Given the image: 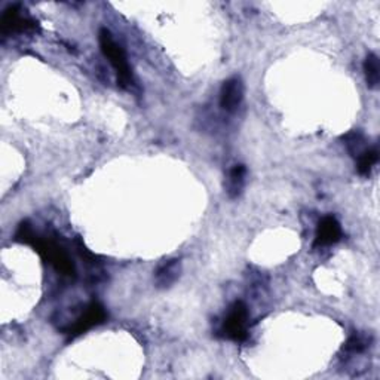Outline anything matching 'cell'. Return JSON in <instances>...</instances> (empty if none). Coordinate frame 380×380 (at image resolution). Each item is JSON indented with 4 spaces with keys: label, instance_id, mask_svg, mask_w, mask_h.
I'll use <instances>...</instances> for the list:
<instances>
[{
    "label": "cell",
    "instance_id": "cell-2",
    "mask_svg": "<svg viewBox=\"0 0 380 380\" xmlns=\"http://www.w3.org/2000/svg\"><path fill=\"white\" fill-rule=\"evenodd\" d=\"M98 42H100V46H101L104 57L108 61H111V64L115 68L118 85L120 88H123V89L131 88L133 83H134L133 71H131V67L128 64V60H126V53L122 49V46L116 43L112 33L108 31L107 29H101L100 30Z\"/></svg>",
    "mask_w": 380,
    "mask_h": 380
},
{
    "label": "cell",
    "instance_id": "cell-6",
    "mask_svg": "<svg viewBox=\"0 0 380 380\" xmlns=\"http://www.w3.org/2000/svg\"><path fill=\"white\" fill-rule=\"evenodd\" d=\"M244 98V83L242 79L238 76H233L227 79L220 91V106L223 111L232 113L241 106Z\"/></svg>",
    "mask_w": 380,
    "mask_h": 380
},
{
    "label": "cell",
    "instance_id": "cell-10",
    "mask_svg": "<svg viewBox=\"0 0 380 380\" xmlns=\"http://www.w3.org/2000/svg\"><path fill=\"white\" fill-rule=\"evenodd\" d=\"M364 73H366L367 86L370 89H377L380 83V64L376 53H369L367 56L364 61Z\"/></svg>",
    "mask_w": 380,
    "mask_h": 380
},
{
    "label": "cell",
    "instance_id": "cell-7",
    "mask_svg": "<svg viewBox=\"0 0 380 380\" xmlns=\"http://www.w3.org/2000/svg\"><path fill=\"white\" fill-rule=\"evenodd\" d=\"M342 238V227L340 223L334 219L333 215H327L319 222L317 229L315 247H327L339 242Z\"/></svg>",
    "mask_w": 380,
    "mask_h": 380
},
{
    "label": "cell",
    "instance_id": "cell-9",
    "mask_svg": "<svg viewBox=\"0 0 380 380\" xmlns=\"http://www.w3.org/2000/svg\"><path fill=\"white\" fill-rule=\"evenodd\" d=\"M245 175H247V168L244 165H235L227 175L226 182V192L230 197H238L244 189L245 185Z\"/></svg>",
    "mask_w": 380,
    "mask_h": 380
},
{
    "label": "cell",
    "instance_id": "cell-4",
    "mask_svg": "<svg viewBox=\"0 0 380 380\" xmlns=\"http://www.w3.org/2000/svg\"><path fill=\"white\" fill-rule=\"evenodd\" d=\"M107 319V314L106 309L103 307V304H100L98 302H93L86 307V311L73 322L68 327L67 334L73 339L78 337L81 334H83L85 332L91 330L97 325L103 324Z\"/></svg>",
    "mask_w": 380,
    "mask_h": 380
},
{
    "label": "cell",
    "instance_id": "cell-5",
    "mask_svg": "<svg viewBox=\"0 0 380 380\" xmlns=\"http://www.w3.org/2000/svg\"><path fill=\"white\" fill-rule=\"evenodd\" d=\"M0 27H2V34L8 36L12 33H23L33 30L36 29V23L31 20V18L23 14L20 6L12 5L4 12Z\"/></svg>",
    "mask_w": 380,
    "mask_h": 380
},
{
    "label": "cell",
    "instance_id": "cell-13",
    "mask_svg": "<svg viewBox=\"0 0 380 380\" xmlns=\"http://www.w3.org/2000/svg\"><path fill=\"white\" fill-rule=\"evenodd\" d=\"M370 346V339L361 336V334H354L348 339V342L343 346V351L349 355H356L364 352Z\"/></svg>",
    "mask_w": 380,
    "mask_h": 380
},
{
    "label": "cell",
    "instance_id": "cell-3",
    "mask_svg": "<svg viewBox=\"0 0 380 380\" xmlns=\"http://www.w3.org/2000/svg\"><path fill=\"white\" fill-rule=\"evenodd\" d=\"M248 307L244 302H235L223 322L225 337L233 342H245L248 339Z\"/></svg>",
    "mask_w": 380,
    "mask_h": 380
},
{
    "label": "cell",
    "instance_id": "cell-12",
    "mask_svg": "<svg viewBox=\"0 0 380 380\" xmlns=\"http://www.w3.org/2000/svg\"><path fill=\"white\" fill-rule=\"evenodd\" d=\"M343 141H345V146H346L348 152L354 158H358L361 153L367 149L366 148V138H364L363 133H359V131L348 133L345 137H343Z\"/></svg>",
    "mask_w": 380,
    "mask_h": 380
},
{
    "label": "cell",
    "instance_id": "cell-8",
    "mask_svg": "<svg viewBox=\"0 0 380 380\" xmlns=\"http://www.w3.org/2000/svg\"><path fill=\"white\" fill-rule=\"evenodd\" d=\"M182 274V262L178 259H171L160 265L155 274V282L156 287L160 289H167L175 284V281L180 278Z\"/></svg>",
    "mask_w": 380,
    "mask_h": 380
},
{
    "label": "cell",
    "instance_id": "cell-1",
    "mask_svg": "<svg viewBox=\"0 0 380 380\" xmlns=\"http://www.w3.org/2000/svg\"><path fill=\"white\" fill-rule=\"evenodd\" d=\"M15 241L31 245L42 256V259L56 267L60 274L67 277L75 275V265L70 260L66 250L51 240L39 238L27 222H23L20 227H18L15 233Z\"/></svg>",
    "mask_w": 380,
    "mask_h": 380
},
{
    "label": "cell",
    "instance_id": "cell-11",
    "mask_svg": "<svg viewBox=\"0 0 380 380\" xmlns=\"http://www.w3.org/2000/svg\"><path fill=\"white\" fill-rule=\"evenodd\" d=\"M358 173L361 175H369L371 168L377 164V160H379V150L377 148H367L363 153H361L358 158Z\"/></svg>",
    "mask_w": 380,
    "mask_h": 380
}]
</instances>
